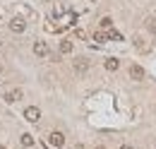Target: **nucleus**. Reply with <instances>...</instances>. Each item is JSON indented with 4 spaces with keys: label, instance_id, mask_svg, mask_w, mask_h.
Instances as JSON below:
<instances>
[{
    "label": "nucleus",
    "instance_id": "obj_17",
    "mask_svg": "<svg viewBox=\"0 0 156 149\" xmlns=\"http://www.w3.org/2000/svg\"><path fill=\"white\" fill-rule=\"evenodd\" d=\"M96 149H106V147H103V144H98V147H96Z\"/></svg>",
    "mask_w": 156,
    "mask_h": 149
},
{
    "label": "nucleus",
    "instance_id": "obj_11",
    "mask_svg": "<svg viewBox=\"0 0 156 149\" xmlns=\"http://www.w3.org/2000/svg\"><path fill=\"white\" fill-rule=\"evenodd\" d=\"M94 41H98V43H106V41H108V34H106V31H96V34H94Z\"/></svg>",
    "mask_w": 156,
    "mask_h": 149
},
{
    "label": "nucleus",
    "instance_id": "obj_14",
    "mask_svg": "<svg viewBox=\"0 0 156 149\" xmlns=\"http://www.w3.org/2000/svg\"><path fill=\"white\" fill-rule=\"evenodd\" d=\"M147 29H149V31H156V17L147 19Z\"/></svg>",
    "mask_w": 156,
    "mask_h": 149
},
{
    "label": "nucleus",
    "instance_id": "obj_15",
    "mask_svg": "<svg viewBox=\"0 0 156 149\" xmlns=\"http://www.w3.org/2000/svg\"><path fill=\"white\" fill-rule=\"evenodd\" d=\"M75 34H77L79 38H87V31H84V29H77V31H75Z\"/></svg>",
    "mask_w": 156,
    "mask_h": 149
},
{
    "label": "nucleus",
    "instance_id": "obj_10",
    "mask_svg": "<svg viewBox=\"0 0 156 149\" xmlns=\"http://www.w3.org/2000/svg\"><path fill=\"white\" fill-rule=\"evenodd\" d=\"M60 53H72V41H60Z\"/></svg>",
    "mask_w": 156,
    "mask_h": 149
},
{
    "label": "nucleus",
    "instance_id": "obj_19",
    "mask_svg": "<svg viewBox=\"0 0 156 149\" xmlns=\"http://www.w3.org/2000/svg\"><path fill=\"white\" fill-rule=\"evenodd\" d=\"M0 72H2V67H0Z\"/></svg>",
    "mask_w": 156,
    "mask_h": 149
},
{
    "label": "nucleus",
    "instance_id": "obj_5",
    "mask_svg": "<svg viewBox=\"0 0 156 149\" xmlns=\"http://www.w3.org/2000/svg\"><path fill=\"white\" fill-rule=\"evenodd\" d=\"M34 53H36L39 58H48L51 48H48V43H46V41H36V43H34Z\"/></svg>",
    "mask_w": 156,
    "mask_h": 149
},
{
    "label": "nucleus",
    "instance_id": "obj_1",
    "mask_svg": "<svg viewBox=\"0 0 156 149\" xmlns=\"http://www.w3.org/2000/svg\"><path fill=\"white\" fill-rule=\"evenodd\" d=\"M46 144H51V147H62V144H65V135L58 132V130H53L48 137H46Z\"/></svg>",
    "mask_w": 156,
    "mask_h": 149
},
{
    "label": "nucleus",
    "instance_id": "obj_16",
    "mask_svg": "<svg viewBox=\"0 0 156 149\" xmlns=\"http://www.w3.org/2000/svg\"><path fill=\"white\" fill-rule=\"evenodd\" d=\"M120 149H132V144H122V147H120Z\"/></svg>",
    "mask_w": 156,
    "mask_h": 149
},
{
    "label": "nucleus",
    "instance_id": "obj_13",
    "mask_svg": "<svg viewBox=\"0 0 156 149\" xmlns=\"http://www.w3.org/2000/svg\"><path fill=\"white\" fill-rule=\"evenodd\" d=\"M106 34H108V38H113V41H122V36H120V34H118L115 29H108V31H106Z\"/></svg>",
    "mask_w": 156,
    "mask_h": 149
},
{
    "label": "nucleus",
    "instance_id": "obj_9",
    "mask_svg": "<svg viewBox=\"0 0 156 149\" xmlns=\"http://www.w3.org/2000/svg\"><path fill=\"white\" fill-rule=\"evenodd\" d=\"M20 142H22V147H34V137H31L29 132H24V135H22Z\"/></svg>",
    "mask_w": 156,
    "mask_h": 149
},
{
    "label": "nucleus",
    "instance_id": "obj_20",
    "mask_svg": "<svg viewBox=\"0 0 156 149\" xmlns=\"http://www.w3.org/2000/svg\"><path fill=\"white\" fill-rule=\"evenodd\" d=\"M0 46H2V43H0Z\"/></svg>",
    "mask_w": 156,
    "mask_h": 149
},
{
    "label": "nucleus",
    "instance_id": "obj_18",
    "mask_svg": "<svg viewBox=\"0 0 156 149\" xmlns=\"http://www.w3.org/2000/svg\"><path fill=\"white\" fill-rule=\"evenodd\" d=\"M91 2H96V0H91Z\"/></svg>",
    "mask_w": 156,
    "mask_h": 149
},
{
    "label": "nucleus",
    "instance_id": "obj_7",
    "mask_svg": "<svg viewBox=\"0 0 156 149\" xmlns=\"http://www.w3.org/2000/svg\"><path fill=\"white\" fill-rule=\"evenodd\" d=\"M130 77H132L135 82H142V79H144V67H142V65H130Z\"/></svg>",
    "mask_w": 156,
    "mask_h": 149
},
{
    "label": "nucleus",
    "instance_id": "obj_6",
    "mask_svg": "<svg viewBox=\"0 0 156 149\" xmlns=\"http://www.w3.org/2000/svg\"><path fill=\"white\" fill-rule=\"evenodd\" d=\"M87 70H89V60L87 58H75V72L87 74Z\"/></svg>",
    "mask_w": 156,
    "mask_h": 149
},
{
    "label": "nucleus",
    "instance_id": "obj_3",
    "mask_svg": "<svg viewBox=\"0 0 156 149\" xmlns=\"http://www.w3.org/2000/svg\"><path fill=\"white\" fill-rule=\"evenodd\" d=\"M22 99H24V92H22V89H10V92H5V101H7V104H17Z\"/></svg>",
    "mask_w": 156,
    "mask_h": 149
},
{
    "label": "nucleus",
    "instance_id": "obj_12",
    "mask_svg": "<svg viewBox=\"0 0 156 149\" xmlns=\"http://www.w3.org/2000/svg\"><path fill=\"white\" fill-rule=\"evenodd\" d=\"M101 29H106V31L113 29V19H111V17H103V19H101Z\"/></svg>",
    "mask_w": 156,
    "mask_h": 149
},
{
    "label": "nucleus",
    "instance_id": "obj_2",
    "mask_svg": "<svg viewBox=\"0 0 156 149\" xmlns=\"http://www.w3.org/2000/svg\"><path fill=\"white\" fill-rule=\"evenodd\" d=\"M24 118H27L29 123H39V118H41V111L36 108V106H27V108H24Z\"/></svg>",
    "mask_w": 156,
    "mask_h": 149
},
{
    "label": "nucleus",
    "instance_id": "obj_4",
    "mask_svg": "<svg viewBox=\"0 0 156 149\" xmlns=\"http://www.w3.org/2000/svg\"><path fill=\"white\" fill-rule=\"evenodd\" d=\"M10 29H12L15 34H22V31L27 29V22H24L22 17H12L10 19Z\"/></svg>",
    "mask_w": 156,
    "mask_h": 149
},
{
    "label": "nucleus",
    "instance_id": "obj_8",
    "mask_svg": "<svg viewBox=\"0 0 156 149\" xmlns=\"http://www.w3.org/2000/svg\"><path fill=\"white\" fill-rule=\"evenodd\" d=\"M103 65H106V70H108V72H115L118 67H120V60H118V58H108Z\"/></svg>",
    "mask_w": 156,
    "mask_h": 149
}]
</instances>
